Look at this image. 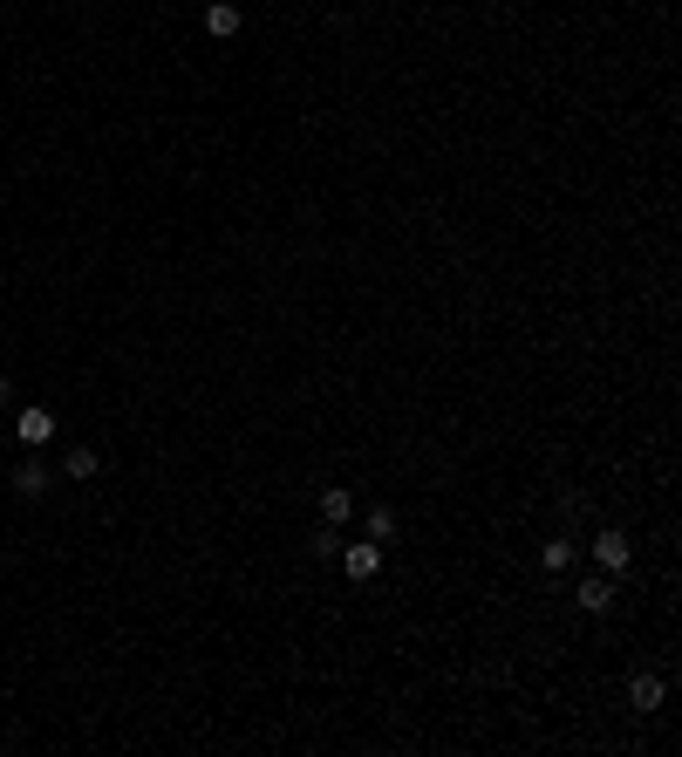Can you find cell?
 I'll use <instances>...</instances> for the list:
<instances>
[{
	"label": "cell",
	"mask_w": 682,
	"mask_h": 757,
	"mask_svg": "<svg viewBox=\"0 0 682 757\" xmlns=\"http://www.w3.org/2000/svg\"><path fill=\"white\" fill-rule=\"evenodd\" d=\"M587 553H594V567H601V573H621L628 560H635V539H628L621 526H601V532H594V546H587Z\"/></svg>",
	"instance_id": "6da1fadb"
},
{
	"label": "cell",
	"mask_w": 682,
	"mask_h": 757,
	"mask_svg": "<svg viewBox=\"0 0 682 757\" xmlns=\"http://www.w3.org/2000/svg\"><path fill=\"white\" fill-rule=\"evenodd\" d=\"M341 573H348V580H376V573H382V539L341 546Z\"/></svg>",
	"instance_id": "7a4b0ae2"
},
{
	"label": "cell",
	"mask_w": 682,
	"mask_h": 757,
	"mask_svg": "<svg viewBox=\"0 0 682 757\" xmlns=\"http://www.w3.org/2000/svg\"><path fill=\"white\" fill-rule=\"evenodd\" d=\"M14 437H21V444H28V451H41V444H48V437H55V417H48V410H41V403H28V410H21V417H14Z\"/></svg>",
	"instance_id": "3957f363"
},
{
	"label": "cell",
	"mask_w": 682,
	"mask_h": 757,
	"mask_svg": "<svg viewBox=\"0 0 682 757\" xmlns=\"http://www.w3.org/2000/svg\"><path fill=\"white\" fill-rule=\"evenodd\" d=\"M48 485H55V478H48V464H41V457H21V464H14V492H21V498H41Z\"/></svg>",
	"instance_id": "277c9868"
},
{
	"label": "cell",
	"mask_w": 682,
	"mask_h": 757,
	"mask_svg": "<svg viewBox=\"0 0 682 757\" xmlns=\"http://www.w3.org/2000/svg\"><path fill=\"white\" fill-rule=\"evenodd\" d=\"M573 601L587 607V614H607V607H614V580H607V573H587V580H580V594H573Z\"/></svg>",
	"instance_id": "5b68a950"
},
{
	"label": "cell",
	"mask_w": 682,
	"mask_h": 757,
	"mask_svg": "<svg viewBox=\"0 0 682 757\" xmlns=\"http://www.w3.org/2000/svg\"><path fill=\"white\" fill-rule=\"evenodd\" d=\"M205 35H212V41L239 35V7H232V0H212V7H205Z\"/></svg>",
	"instance_id": "8992f818"
},
{
	"label": "cell",
	"mask_w": 682,
	"mask_h": 757,
	"mask_svg": "<svg viewBox=\"0 0 682 757\" xmlns=\"http://www.w3.org/2000/svg\"><path fill=\"white\" fill-rule=\"evenodd\" d=\"M321 519H328V526H348V519H355V492L328 485V492H321Z\"/></svg>",
	"instance_id": "52a82bcc"
},
{
	"label": "cell",
	"mask_w": 682,
	"mask_h": 757,
	"mask_svg": "<svg viewBox=\"0 0 682 757\" xmlns=\"http://www.w3.org/2000/svg\"><path fill=\"white\" fill-rule=\"evenodd\" d=\"M62 471H69V478H96V471H103V457L89 451V444H69V457H62Z\"/></svg>",
	"instance_id": "ba28073f"
},
{
	"label": "cell",
	"mask_w": 682,
	"mask_h": 757,
	"mask_svg": "<svg viewBox=\"0 0 682 757\" xmlns=\"http://www.w3.org/2000/svg\"><path fill=\"white\" fill-rule=\"evenodd\" d=\"M628 703L635 710H662V676H635L628 682Z\"/></svg>",
	"instance_id": "9c48e42d"
},
{
	"label": "cell",
	"mask_w": 682,
	"mask_h": 757,
	"mask_svg": "<svg viewBox=\"0 0 682 757\" xmlns=\"http://www.w3.org/2000/svg\"><path fill=\"white\" fill-rule=\"evenodd\" d=\"M539 567H546V573L573 567V539H546V546H539Z\"/></svg>",
	"instance_id": "30bf717a"
},
{
	"label": "cell",
	"mask_w": 682,
	"mask_h": 757,
	"mask_svg": "<svg viewBox=\"0 0 682 757\" xmlns=\"http://www.w3.org/2000/svg\"><path fill=\"white\" fill-rule=\"evenodd\" d=\"M369 539H396V512L389 505H369Z\"/></svg>",
	"instance_id": "8fae6325"
},
{
	"label": "cell",
	"mask_w": 682,
	"mask_h": 757,
	"mask_svg": "<svg viewBox=\"0 0 682 757\" xmlns=\"http://www.w3.org/2000/svg\"><path fill=\"white\" fill-rule=\"evenodd\" d=\"M314 560H341V532H335V526L314 532Z\"/></svg>",
	"instance_id": "7c38bea8"
}]
</instances>
